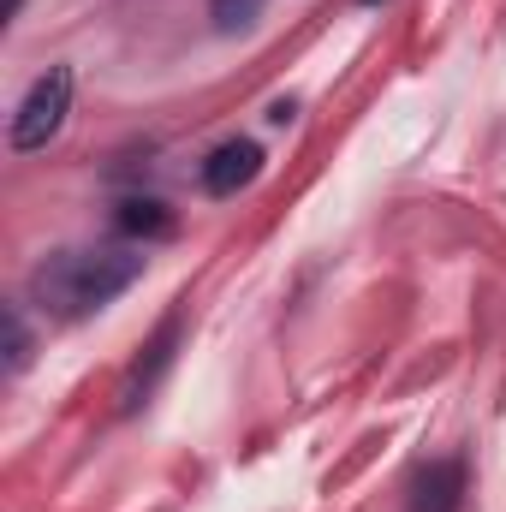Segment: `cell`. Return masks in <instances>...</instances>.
<instances>
[{"label":"cell","instance_id":"7","mask_svg":"<svg viewBox=\"0 0 506 512\" xmlns=\"http://www.w3.org/2000/svg\"><path fill=\"white\" fill-rule=\"evenodd\" d=\"M30 364V328H24V316H18V304L6 310V370L18 376Z\"/></svg>","mask_w":506,"mask_h":512},{"label":"cell","instance_id":"4","mask_svg":"<svg viewBox=\"0 0 506 512\" xmlns=\"http://www.w3.org/2000/svg\"><path fill=\"white\" fill-rule=\"evenodd\" d=\"M465 507V465L459 459H435L417 471L411 483V512H459Z\"/></svg>","mask_w":506,"mask_h":512},{"label":"cell","instance_id":"6","mask_svg":"<svg viewBox=\"0 0 506 512\" xmlns=\"http://www.w3.org/2000/svg\"><path fill=\"white\" fill-rule=\"evenodd\" d=\"M114 221H120V233H131V239H173L179 233V215L161 203V197H126L120 209H114Z\"/></svg>","mask_w":506,"mask_h":512},{"label":"cell","instance_id":"8","mask_svg":"<svg viewBox=\"0 0 506 512\" xmlns=\"http://www.w3.org/2000/svg\"><path fill=\"white\" fill-rule=\"evenodd\" d=\"M209 12H215V24H221V30H245V24H256L262 0H209Z\"/></svg>","mask_w":506,"mask_h":512},{"label":"cell","instance_id":"3","mask_svg":"<svg viewBox=\"0 0 506 512\" xmlns=\"http://www.w3.org/2000/svg\"><path fill=\"white\" fill-rule=\"evenodd\" d=\"M256 173H262V143L251 137H227V143H215L209 155H203V191L209 197H239L245 185H256Z\"/></svg>","mask_w":506,"mask_h":512},{"label":"cell","instance_id":"5","mask_svg":"<svg viewBox=\"0 0 506 512\" xmlns=\"http://www.w3.org/2000/svg\"><path fill=\"white\" fill-rule=\"evenodd\" d=\"M173 346H179V316H167L155 328V340L143 346V358H137V370H131V382H126V411H137L149 399V387L161 382V370L173 364Z\"/></svg>","mask_w":506,"mask_h":512},{"label":"cell","instance_id":"1","mask_svg":"<svg viewBox=\"0 0 506 512\" xmlns=\"http://www.w3.org/2000/svg\"><path fill=\"white\" fill-rule=\"evenodd\" d=\"M137 274H143V256L137 251H60L30 274V298L48 316L78 322V316L108 310Z\"/></svg>","mask_w":506,"mask_h":512},{"label":"cell","instance_id":"2","mask_svg":"<svg viewBox=\"0 0 506 512\" xmlns=\"http://www.w3.org/2000/svg\"><path fill=\"white\" fill-rule=\"evenodd\" d=\"M66 114H72V66H48V72L24 90V102L12 108V131H6L12 155L48 149V143L60 137V126H66Z\"/></svg>","mask_w":506,"mask_h":512}]
</instances>
